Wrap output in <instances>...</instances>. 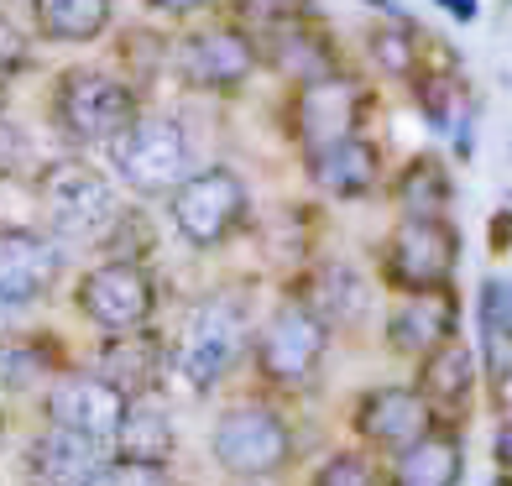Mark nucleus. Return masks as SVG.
Instances as JSON below:
<instances>
[{"label":"nucleus","mask_w":512,"mask_h":486,"mask_svg":"<svg viewBox=\"0 0 512 486\" xmlns=\"http://www.w3.org/2000/svg\"><path fill=\"white\" fill-rule=\"evenodd\" d=\"M209 450H215L220 471L241 476V481H262V476H277L293 466V429L267 403H236L215 419Z\"/></svg>","instance_id":"f257e3e1"},{"label":"nucleus","mask_w":512,"mask_h":486,"mask_svg":"<svg viewBox=\"0 0 512 486\" xmlns=\"http://www.w3.org/2000/svg\"><path fill=\"white\" fill-rule=\"evenodd\" d=\"M246 335H251V314H246L241 298H230V293L204 298V304L189 314V330H183L178 372L189 377V387L209 392L246 356Z\"/></svg>","instance_id":"f03ea898"},{"label":"nucleus","mask_w":512,"mask_h":486,"mask_svg":"<svg viewBox=\"0 0 512 486\" xmlns=\"http://www.w3.org/2000/svg\"><path fill=\"white\" fill-rule=\"evenodd\" d=\"M53 115L58 126L74 136V142H121V136L136 126V95L110 79V74H95V68H74L63 74L58 84V100H53Z\"/></svg>","instance_id":"7ed1b4c3"},{"label":"nucleus","mask_w":512,"mask_h":486,"mask_svg":"<svg viewBox=\"0 0 512 486\" xmlns=\"http://www.w3.org/2000/svg\"><path fill=\"white\" fill-rule=\"evenodd\" d=\"M324 351H330V319L314 304H283L256 335V372L272 387H304Z\"/></svg>","instance_id":"20e7f679"},{"label":"nucleus","mask_w":512,"mask_h":486,"mask_svg":"<svg viewBox=\"0 0 512 486\" xmlns=\"http://www.w3.org/2000/svg\"><path fill=\"white\" fill-rule=\"evenodd\" d=\"M37 194H42V210H48V225L68 241H95L121 215L110 183L95 168H84V162H53L37 178Z\"/></svg>","instance_id":"39448f33"},{"label":"nucleus","mask_w":512,"mask_h":486,"mask_svg":"<svg viewBox=\"0 0 512 486\" xmlns=\"http://www.w3.org/2000/svg\"><path fill=\"white\" fill-rule=\"evenodd\" d=\"M74 304H79V314H84L89 324H100V330L131 335V330H142V324L152 319V309H157V283H152V272H147L142 262L115 257V262H100L95 272L79 277Z\"/></svg>","instance_id":"423d86ee"},{"label":"nucleus","mask_w":512,"mask_h":486,"mask_svg":"<svg viewBox=\"0 0 512 486\" xmlns=\"http://www.w3.org/2000/svg\"><path fill=\"white\" fill-rule=\"evenodd\" d=\"M115 168L136 194H178L189 183V136L173 121H136L115 142Z\"/></svg>","instance_id":"0eeeda50"},{"label":"nucleus","mask_w":512,"mask_h":486,"mask_svg":"<svg viewBox=\"0 0 512 486\" xmlns=\"http://www.w3.org/2000/svg\"><path fill=\"white\" fill-rule=\"evenodd\" d=\"M246 183L230 168L189 173V183L173 194V225L189 246H220L246 220Z\"/></svg>","instance_id":"6e6552de"},{"label":"nucleus","mask_w":512,"mask_h":486,"mask_svg":"<svg viewBox=\"0 0 512 486\" xmlns=\"http://www.w3.org/2000/svg\"><path fill=\"white\" fill-rule=\"evenodd\" d=\"M460 262V236L445 220H403L387 241V277L403 293H445Z\"/></svg>","instance_id":"1a4fd4ad"},{"label":"nucleus","mask_w":512,"mask_h":486,"mask_svg":"<svg viewBox=\"0 0 512 486\" xmlns=\"http://www.w3.org/2000/svg\"><path fill=\"white\" fill-rule=\"evenodd\" d=\"M126 408H131V398L121 387H110L100 372H63V377H53L48 398H42V413H48L53 429L89 434L100 445H110L121 434Z\"/></svg>","instance_id":"9d476101"},{"label":"nucleus","mask_w":512,"mask_h":486,"mask_svg":"<svg viewBox=\"0 0 512 486\" xmlns=\"http://www.w3.org/2000/svg\"><path fill=\"white\" fill-rule=\"evenodd\" d=\"M356 434L366 439L371 450H408L418 445L424 434H434V408L418 387H403V382H387V387H371L356 398V413H351Z\"/></svg>","instance_id":"9b49d317"},{"label":"nucleus","mask_w":512,"mask_h":486,"mask_svg":"<svg viewBox=\"0 0 512 486\" xmlns=\"http://www.w3.org/2000/svg\"><path fill=\"white\" fill-rule=\"evenodd\" d=\"M58 277H63V251L48 236L21 230V225L0 230V288H6L16 304L37 309L42 298L58 288Z\"/></svg>","instance_id":"f8f14e48"},{"label":"nucleus","mask_w":512,"mask_h":486,"mask_svg":"<svg viewBox=\"0 0 512 486\" xmlns=\"http://www.w3.org/2000/svg\"><path fill=\"white\" fill-rule=\"evenodd\" d=\"M361 115V89L351 79H309L298 89V136L309 142V152H324L335 142H351V126Z\"/></svg>","instance_id":"ddd939ff"},{"label":"nucleus","mask_w":512,"mask_h":486,"mask_svg":"<svg viewBox=\"0 0 512 486\" xmlns=\"http://www.w3.org/2000/svg\"><path fill=\"white\" fill-rule=\"evenodd\" d=\"M455 324H460V309H455L450 288L445 293H408L403 304L387 314V345L398 356H418V361H424L445 340H455Z\"/></svg>","instance_id":"4468645a"},{"label":"nucleus","mask_w":512,"mask_h":486,"mask_svg":"<svg viewBox=\"0 0 512 486\" xmlns=\"http://www.w3.org/2000/svg\"><path fill=\"white\" fill-rule=\"evenodd\" d=\"M105 445L89 434H74V429H42L32 445H27V476L37 486H84L105 466Z\"/></svg>","instance_id":"2eb2a0df"},{"label":"nucleus","mask_w":512,"mask_h":486,"mask_svg":"<svg viewBox=\"0 0 512 486\" xmlns=\"http://www.w3.org/2000/svg\"><path fill=\"white\" fill-rule=\"evenodd\" d=\"M168 366V351L152 330H131V335H110L100 351V377L110 387H121L126 398H152L157 377Z\"/></svg>","instance_id":"dca6fc26"},{"label":"nucleus","mask_w":512,"mask_h":486,"mask_svg":"<svg viewBox=\"0 0 512 486\" xmlns=\"http://www.w3.org/2000/svg\"><path fill=\"white\" fill-rule=\"evenodd\" d=\"M178 68L199 89H236L251 74V42L236 32H199L183 42Z\"/></svg>","instance_id":"f3484780"},{"label":"nucleus","mask_w":512,"mask_h":486,"mask_svg":"<svg viewBox=\"0 0 512 486\" xmlns=\"http://www.w3.org/2000/svg\"><path fill=\"white\" fill-rule=\"evenodd\" d=\"M460 476H465V445H460V434L434 429V434L418 439V445L392 455L387 486H460Z\"/></svg>","instance_id":"a211bd4d"},{"label":"nucleus","mask_w":512,"mask_h":486,"mask_svg":"<svg viewBox=\"0 0 512 486\" xmlns=\"http://www.w3.org/2000/svg\"><path fill=\"white\" fill-rule=\"evenodd\" d=\"M173 445H178L173 439V413L157 398H131L126 419H121V434L110 439L115 460H136V466H168Z\"/></svg>","instance_id":"6ab92c4d"},{"label":"nucleus","mask_w":512,"mask_h":486,"mask_svg":"<svg viewBox=\"0 0 512 486\" xmlns=\"http://www.w3.org/2000/svg\"><path fill=\"white\" fill-rule=\"evenodd\" d=\"M418 392L429 398V408H460L476 392V351L460 335L445 340L439 351L418 361Z\"/></svg>","instance_id":"aec40b11"},{"label":"nucleus","mask_w":512,"mask_h":486,"mask_svg":"<svg viewBox=\"0 0 512 486\" xmlns=\"http://www.w3.org/2000/svg\"><path fill=\"white\" fill-rule=\"evenodd\" d=\"M309 162H314V183H319V189H330L335 199H356V194H366L371 183H377V147L361 142V136L324 147Z\"/></svg>","instance_id":"412c9836"},{"label":"nucleus","mask_w":512,"mask_h":486,"mask_svg":"<svg viewBox=\"0 0 512 486\" xmlns=\"http://www.w3.org/2000/svg\"><path fill=\"white\" fill-rule=\"evenodd\" d=\"M37 32L53 42H95L110 27V0H32Z\"/></svg>","instance_id":"4be33fe9"},{"label":"nucleus","mask_w":512,"mask_h":486,"mask_svg":"<svg viewBox=\"0 0 512 486\" xmlns=\"http://www.w3.org/2000/svg\"><path fill=\"white\" fill-rule=\"evenodd\" d=\"M48 377H63L53 340H0V392H32Z\"/></svg>","instance_id":"5701e85b"},{"label":"nucleus","mask_w":512,"mask_h":486,"mask_svg":"<svg viewBox=\"0 0 512 486\" xmlns=\"http://www.w3.org/2000/svg\"><path fill=\"white\" fill-rule=\"evenodd\" d=\"M450 199V183L445 173L434 168V162H418V168L403 178V204H408V220H439Z\"/></svg>","instance_id":"b1692460"},{"label":"nucleus","mask_w":512,"mask_h":486,"mask_svg":"<svg viewBox=\"0 0 512 486\" xmlns=\"http://www.w3.org/2000/svg\"><path fill=\"white\" fill-rule=\"evenodd\" d=\"M309 486H387V476L377 471V460L361 450H340L309 476Z\"/></svg>","instance_id":"393cba45"},{"label":"nucleus","mask_w":512,"mask_h":486,"mask_svg":"<svg viewBox=\"0 0 512 486\" xmlns=\"http://www.w3.org/2000/svg\"><path fill=\"white\" fill-rule=\"evenodd\" d=\"M476 314H481V340H507V335H512V283H502V277H486Z\"/></svg>","instance_id":"a878e982"},{"label":"nucleus","mask_w":512,"mask_h":486,"mask_svg":"<svg viewBox=\"0 0 512 486\" xmlns=\"http://www.w3.org/2000/svg\"><path fill=\"white\" fill-rule=\"evenodd\" d=\"M84 486H168V466H136V460H105Z\"/></svg>","instance_id":"bb28decb"},{"label":"nucleus","mask_w":512,"mask_h":486,"mask_svg":"<svg viewBox=\"0 0 512 486\" xmlns=\"http://www.w3.org/2000/svg\"><path fill=\"white\" fill-rule=\"evenodd\" d=\"M371 53H377V63L387 68V74H408L413 68V42L398 37V32H377L371 37Z\"/></svg>","instance_id":"cd10ccee"},{"label":"nucleus","mask_w":512,"mask_h":486,"mask_svg":"<svg viewBox=\"0 0 512 486\" xmlns=\"http://www.w3.org/2000/svg\"><path fill=\"white\" fill-rule=\"evenodd\" d=\"M21 63H27V37H21V27L11 16H0V79L16 74Z\"/></svg>","instance_id":"c85d7f7f"},{"label":"nucleus","mask_w":512,"mask_h":486,"mask_svg":"<svg viewBox=\"0 0 512 486\" xmlns=\"http://www.w3.org/2000/svg\"><path fill=\"white\" fill-rule=\"evenodd\" d=\"M27 304H16V298L6 293V288H0V340H11L16 330H21V324H27Z\"/></svg>","instance_id":"c756f323"},{"label":"nucleus","mask_w":512,"mask_h":486,"mask_svg":"<svg viewBox=\"0 0 512 486\" xmlns=\"http://www.w3.org/2000/svg\"><path fill=\"white\" fill-rule=\"evenodd\" d=\"M21 157V136L11 121H0V168H11V162Z\"/></svg>","instance_id":"7c9ffc66"},{"label":"nucleus","mask_w":512,"mask_h":486,"mask_svg":"<svg viewBox=\"0 0 512 486\" xmlns=\"http://www.w3.org/2000/svg\"><path fill=\"white\" fill-rule=\"evenodd\" d=\"M492 455H497V466L512 476V419L497 429V439H492Z\"/></svg>","instance_id":"2f4dec72"},{"label":"nucleus","mask_w":512,"mask_h":486,"mask_svg":"<svg viewBox=\"0 0 512 486\" xmlns=\"http://www.w3.org/2000/svg\"><path fill=\"white\" fill-rule=\"evenodd\" d=\"M439 6H445L450 16H460V21H471V16H476V0H439Z\"/></svg>","instance_id":"473e14b6"},{"label":"nucleus","mask_w":512,"mask_h":486,"mask_svg":"<svg viewBox=\"0 0 512 486\" xmlns=\"http://www.w3.org/2000/svg\"><path fill=\"white\" fill-rule=\"evenodd\" d=\"M152 6H162V11H199V6H209V0H152Z\"/></svg>","instance_id":"72a5a7b5"},{"label":"nucleus","mask_w":512,"mask_h":486,"mask_svg":"<svg viewBox=\"0 0 512 486\" xmlns=\"http://www.w3.org/2000/svg\"><path fill=\"white\" fill-rule=\"evenodd\" d=\"M0 445H6V413H0Z\"/></svg>","instance_id":"f704fd0d"},{"label":"nucleus","mask_w":512,"mask_h":486,"mask_svg":"<svg viewBox=\"0 0 512 486\" xmlns=\"http://www.w3.org/2000/svg\"><path fill=\"white\" fill-rule=\"evenodd\" d=\"M492 486H512V481H492Z\"/></svg>","instance_id":"c9c22d12"}]
</instances>
